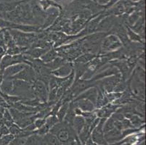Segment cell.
Segmentation results:
<instances>
[{"label": "cell", "mask_w": 146, "mask_h": 145, "mask_svg": "<svg viewBox=\"0 0 146 145\" xmlns=\"http://www.w3.org/2000/svg\"><path fill=\"white\" fill-rule=\"evenodd\" d=\"M34 95L40 101L45 102L47 97V87L42 81H35L33 84Z\"/></svg>", "instance_id": "cell-1"}, {"label": "cell", "mask_w": 146, "mask_h": 145, "mask_svg": "<svg viewBox=\"0 0 146 145\" xmlns=\"http://www.w3.org/2000/svg\"><path fill=\"white\" fill-rule=\"evenodd\" d=\"M121 46V44L118 37L112 34V35H110L109 36L106 37L104 39L103 44V49H104L105 50H116Z\"/></svg>", "instance_id": "cell-2"}, {"label": "cell", "mask_w": 146, "mask_h": 145, "mask_svg": "<svg viewBox=\"0 0 146 145\" xmlns=\"http://www.w3.org/2000/svg\"><path fill=\"white\" fill-rule=\"evenodd\" d=\"M73 71V65L72 63L66 62L63 66L55 70H52V73L55 75L58 78H66Z\"/></svg>", "instance_id": "cell-3"}, {"label": "cell", "mask_w": 146, "mask_h": 145, "mask_svg": "<svg viewBox=\"0 0 146 145\" xmlns=\"http://www.w3.org/2000/svg\"><path fill=\"white\" fill-rule=\"evenodd\" d=\"M97 97H98V90L95 89V88H90V89H87V91H86L85 92H84L83 94L78 96L77 98L74 101L81 99H86L90 100V102H93V104L95 105L97 101Z\"/></svg>", "instance_id": "cell-4"}, {"label": "cell", "mask_w": 146, "mask_h": 145, "mask_svg": "<svg viewBox=\"0 0 146 145\" xmlns=\"http://www.w3.org/2000/svg\"><path fill=\"white\" fill-rule=\"evenodd\" d=\"M74 102H75V105L77 106V107L84 112H92L95 109L94 104L88 99H81Z\"/></svg>", "instance_id": "cell-5"}, {"label": "cell", "mask_w": 146, "mask_h": 145, "mask_svg": "<svg viewBox=\"0 0 146 145\" xmlns=\"http://www.w3.org/2000/svg\"><path fill=\"white\" fill-rule=\"evenodd\" d=\"M26 66V65L25 63H18L15 64V65H13L11 66H9L5 70L4 75L7 78H8V77L10 78V77H12L13 75H16L17 73H18L23 69H24Z\"/></svg>", "instance_id": "cell-6"}, {"label": "cell", "mask_w": 146, "mask_h": 145, "mask_svg": "<svg viewBox=\"0 0 146 145\" xmlns=\"http://www.w3.org/2000/svg\"><path fill=\"white\" fill-rule=\"evenodd\" d=\"M120 74L119 73V70L118 68H116V67H111L108 69H106L104 71L102 72V73H100L99 74L96 75L95 78L92 79V81H96V80L100 79V78H103L104 77H107L109 76V75H119Z\"/></svg>", "instance_id": "cell-7"}, {"label": "cell", "mask_w": 146, "mask_h": 145, "mask_svg": "<svg viewBox=\"0 0 146 145\" xmlns=\"http://www.w3.org/2000/svg\"><path fill=\"white\" fill-rule=\"evenodd\" d=\"M75 82L79 81V78L84 74L87 69V65L86 63H79V62H76L75 64Z\"/></svg>", "instance_id": "cell-8"}, {"label": "cell", "mask_w": 146, "mask_h": 145, "mask_svg": "<svg viewBox=\"0 0 146 145\" xmlns=\"http://www.w3.org/2000/svg\"><path fill=\"white\" fill-rule=\"evenodd\" d=\"M66 60L61 58H56L55 60H53L50 62L44 64V66L46 68H49L52 69V70H55V69L61 67L63 66L64 64H66Z\"/></svg>", "instance_id": "cell-9"}, {"label": "cell", "mask_w": 146, "mask_h": 145, "mask_svg": "<svg viewBox=\"0 0 146 145\" xmlns=\"http://www.w3.org/2000/svg\"><path fill=\"white\" fill-rule=\"evenodd\" d=\"M47 50H45V49L36 48V49H33V50H29V51L26 52V53L33 58H39L47 52Z\"/></svg>", "instance_id": "cell-10"}, {"label": "cell", "mask_w": 146, "mask_h": 145, "mask_svg": "<svg viewBox=\"0 0 146 145\" xmlns=\"http://www.w3.org/2000/svg\"><path fill=\"white\" fill-rule=\"evenodd\" d=\"M56 51L55 50H51V51L47 52H46L42 56V61L43 62L48 63V62L52 61L53 60H55L56 58Z\"/></svg>", "instance_id": "cell-11"}, {"label": "cell", "mask_w": 146, "mask_h": 145, "mask_svg": "<svg viewBox=\"0 0 146 145\" xmlns=\"http://www.w3.org/2000/svg\"><path fill=\"white\" fill-rule=\"evenodd\" d=\"M68 107V102H64V103H63V105H61L60 108L59 109V110H58V113H57V118H58L60 121H62V120L63 119L64 116L66 115V113H67Z\"/></svg>", "instance_id": "cell-12"}, {"label": "cell", "mask_w": 146, "mask_h": 145, "mask_svg": "<svg viewBox=\"0 0 146 145\" xmlns=\"http://www.w3.org/2000/svg\"><path fill=\"white\" fill-rule=\"evenodd\" d=\"M58 137L62 142H66L68 139L69 135L68 132L67 130L63 127H58Z\"/></svg>", "instance_id": "cell-13"}, {"label": "cell", "mask_w": 146, "mask_h": 145, "mask_svg": "<svg viewBox=\"0 0 146 145\" xmlns=\"http://www.w3.org/2000/svg\"><path fill=\"white\" fill-rule=\"evenodd\" d=\"M84 119L83 117L80 116V115H78V116L76 117L74 120V123L75 128H76V130L78 131V132H80L82 131V128L84 126Z\"/></svg>", "instance_id": "cell-14"}, {"label": "cell", "mask_w": 146, "mask_h": 145, "mask_svg": "<svg viewBox=\"0 0 146 145\" xmlns=\"http://www.w3.org/2000/svg\"><path fill=\"white\" fill-rule=\"evenodd\" d=\"M13 81H9V80H6L2 83V86H1V89L3 91V92H5V94H10L12 92V90H13Z\"/></svg>", "instance_id": "cell-15"}, {"label": "cell", "mask_w": 146, "mask_h": 145, "mask_svg": "<svg viewBox=\"0 0 146 145\" xmlns=\"http://www.w3.org/2000/svg\"><path fill=\"white\" fill-rule=\"evenodd\" d=\"M11 58V55H6L5 57H4L3 59L1 61V63H0V68L2 69V70H4L6 68L10 66Z\"/></svg>", "instance_id": "cell-16"}, {"label": "cell", "mask_w": 146, "mask_h": 145, "mask_svg": "<svg viewBox=\"0 0 146 145\" xmlns=\"http://www.w3.org/2000/svg\"><path fill=\"white\" fill-rule=\"evenodd\" d=\"M95 58V55H92L90 54H84V55L81 56L78 58L76 60V62H79V63H86V62H89L91 60H92Z\"/></svg>", "instance_id": "cell-17"}, {"label": "cell", "mask_w": 146, "mask_h": 145, "mask_svg": "<svg viewBox=\"0 0 146 145\" xmlns=\"http://www.w3.org/2000/svg\"><path fill=\"white\" fill-rule=\"evenodd\" d=\"M114 122H115V121H114V119L113 118H109V119L108 120L107 122H106V125H105L104 126V131H109L110 130H111L114 127Z\"/></svg>", "instance_id": "cell-18"}, {"label": "cell", "mask_w": 146, "mask_h": 145, "mask_svg": "<svg viewBox=\"0 0 146 145\" xmlns=\"http://www.w3.org/2000/svg\"><path fill=\"white\" fill-rule=\"evenodd\" d=\"M127 34H129V38L131 40H132V41H135V42H141V38H140V36L137 35L136 34H135L134 32H132L130 29H128Z\"/></svg>", "instance_id": "cell-19"}, {"label": "cell", "mask_w": 146, "mask_h": 145, "mask_svg": "<svg viewBox=\"0 0 146 145\" xmlns=\"http://www.w3.org/2000/svg\"><path fill=\"white\" fill-rule=\"evenodd\" d=\"M45 121H46V119H42V118H40V119H37L35 121L34 125H35L36 127L41 128L42 126H44V125L45 124Z\"/></svg>", "instance_id": "cell-20"}, {"label": "cell", "mask_w": 146, "mask_h": 145, "mask_svg": "<svg viewBox=\"0 0 146 145\" xmlns=\"http://www.w3.org/2000/svg\"><path fill=\"white\" fill-rule=\"evenodd\" d=\"M20 131H21L20 129L15 125H12L11 128H10V132H12L13 134H18Z\"/></svg>", "instance_id": "cell-21"}, {"label": "cell", "mask_w": 146, "mask_h": 145, "mask_svg": "<svg viewBox=\"0 0 146 145\" xmlns=\"http://www.w3.org/2000/svg\"><path fill=\"white\" fill-rule=\"evenodd\" d=\"M5 117L6 119L9 120V121H11L12 119V117H11V114L10 113L8 112V110H5Z\"/></svg>", "instance_id": "cell-22"}, {"label": "cell", "mask_w": 146, "mask_h": 145, "mask_svg": "<svg viewBox=\"0 0 146 145\" xmlns=\"http://www.w3.org/2000/svg\"><path fill=\"white\" fill-rule=\"evenodd\" d=\"M1 133H2V134H7L8 133V129H7L5 126H2V127L1 128Z\"/></svg>", "instance_id": "cell-23"}]
</instances>
